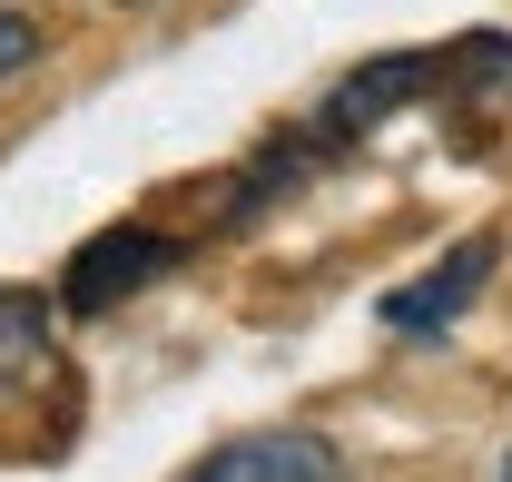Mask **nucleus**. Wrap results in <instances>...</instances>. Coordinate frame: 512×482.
Wrapping results in <instances>:
<instances>
[{
	"label": "nucleus",
	"mask_w": 512,
	"mask_h": 482,
	"mask_svg": "<svg viewBox=\"0 0 512 482\" xmlns=\"http://www.w3.org/2000/svg\"><path fill=\"white\" fill-rule=\"evenodd\" d=\"M453 60H463V50H384V60H365V69H355V79H345V89L316 109V119H306V128H316V148L335 158V148L375 138L394 109H414V99H444V89H453Z\"/></svg>",
	"instance_id": "2"
},
{
	"label": "nucleus",
	"mask_w": 512,
	"mask_h": 482,
	"mask_svg": "<svg viewBox=\"0 0 512 482\" xmlns=\"http://www.w3.org/2000/svg\"><path fill=\"white\" fill-rule=\"evenodd\" d=\"M188 482H355V463H345L325 433L276 423V433H237V443H217Z\"/></svg>",
	"instance_id": "5"
},
{
	"label": "nucleus",
	"mask_w": 512,
	"mask_h": 482,
	"mask_svg": "<svg viewBox=\"0 0 512 482\" xmlns=\"http://www.w3.org/2000/svg\"><path fill=\"white\" fill-rule=\"evenodd\" d=\"M178 266H188V237L109 227V237H89L60 266V305H69V315H109V305H128L138 286H158V276H178Z\"/></svg>",
	"instance_id": "3"
},
{
	"label": "nucleus",
	"mask_w": 512,
	"mask_h": 482,
	"mask_svg": "<svg viewBox=\"0 0 512 482\" xmlns=\"http://www.w3.org/2000/svg\"><path fill=\"white\" fill-rule=\"evenodd\" d=\"M79 423V384H69V355L50 335V305L0 286V443L10 453H50Z\"/></svg>",
	"instance_id": "1"
},
{
	"label": "nucleus",
	"mask_w": 512,
	"mask_h": 482,
	"mask_svg": "<svg viewBox=\"0 0 512 482\" xmlns=\"http://www.w3.org/2000/svg\"><path fill=\"white\" fill-rule=\"evenodd\" d=\"M493 266H503V246H493V237L444 246V256L424 266V276H404V286L384 296V325H394V335H444L453 315H463V305L493 286Z\"/></svg>",
	"instance_id": "4"
},
{
	"label": "nucleus",
	"mask_w": 512,
	"mask_h": 482,
	"mask_svg": "<svg viewBox=\"0 0 512 482\" xmlns=\"http://www.w3.org/2000/svg\"><path fill=\"white\" fill-rule=\"evenodd\" d=\"M493 482H512V453H503V473H493Z\"/></svg>",
	"instance_id": "8"
},
{
	"label": "nucleus",
	"mask_w": 512,
	"mask_h": 482,
	"mask_svg": "<svg viewBox=\"0 0 512 482\" xmlns=\"http://www.w3.org/2000/svg\"><path fill=\"white\" fill-rule=\"evenodd\" d=\"M40 50H50V40H40V20H30V10H0V89H10V79H30Z\"/></svg>",
	"instance_id": "6"
},
{
	"label": "nucleus",
	"mask_w": 512,
	"mask_h": 482,
	"mask_svg": "<svg viewBox=\"0 0 512 482\" xmlns=\"http://www.w3.org/2000/svg\"><path fill=\"white\" fill-rule=\"evenodd\" d=\"M119 10H158V0H119Z\"/></svg>",
	"instance_id": "7"
}]
</instances>
